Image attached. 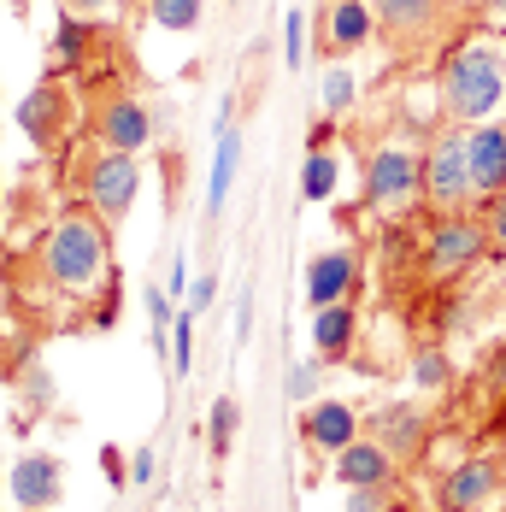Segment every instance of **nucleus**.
I'll list each match as a JSON object with an SVG mask.
<instances>
[{
  "label": "nucleus",
  "instance_id": "1",
  "mask_svg": "<svg viewBox=\"0 0 506 512\" xmlns=\"http://www.w3.org/2000/svg\"><path fill=\"white\" fill-rule=\"evenodd\" d=\"M436 106H442V118L448 124H489L495 112L506 106V48L501 36H483V30H471V36H459L448 59H442V71H436Z\"/></svg>",
  "mask_w": 506,
  "mask_h": 512
},
{
  "label": "nucleus",
  "instance_id": "2",
  "mask_svg": "<svg viewBox=\"0 0 506 512\" xmlns=\"http://www.w3.org/2000/svg\"><path fill=\"white\" fill-rule=\"evenodd\" d=\"M106 259H112V242H106V224L95 212H65L42 242V283L59 289V295H95L106 277Z\"/></svg>",
  "mask_w": 506,
  "mask_h": 512
},
{
  "label": "nucleus",
  "instance_id": "3",
  "mask_svg": "<svg viewBox=\"0 0 506 512\" xmlns=\"http://www.w3.org/2000/svg\"><path fill=\"white\" fill-rule=\"evenodd\" d=\"M365 206L371 212H406L412 201H424V154H412L401 142H383L365 154Z\"/></svg>",
  "mask_w": 506,
  "mask_h": 512
},
{
  "label": "nucleus",
  "instance_id": "4",
  "mask_svg": "<svg viewBox=\"0 0 506 512\" xmlns=\"http://www.w3.org/2000/svg\"><path fill=\"white\" fill-rule=\"evenodd\" d=\"M489 248H495L489 242V218H477V212H442L424 230V265H430V277H465Z\"/></svg>",
  "mask_w": 506,
  "mask_h": 512
},
{
  "label": "nucleus",
  "instance_id": "5",
  "mask_svg": "<svg viewBox=\"0 0 506 512\" xmlns=\"http://www.w3.org/2000/svg\"><path fill=\"white\" fill-rule=\"evenodd\" d=\"M424 206L430 218L442 212H471V159H465V130H442L424 148Z\"/></svg>",
  "mask_w": 506,
  "mask_h": 512
},
{
  "label": "nucleus",
  "instance_id": "6",
  "mask_svg": "<svg viewBox=\"0 0 506 512\" xmlns=\"http://www.w3.org/2000/svg\"><path fill=\"white\" fill-rule=\"evenodd\" d=\"M136 189H142V165H136V154L101 148V154L83 165V206H89L101 224H124L130 206H136Z\"/></svg>",
  "mask_w": 506,
  "mask_h": 512
},
{
  "label": "nucleus",
  "instance_id": "7",
  "mask_svg": "<svg viewBox=\"0 0 506 512\" xmlns=\"http://www.w3.org/2000/svg\"><path fill=\"white\" fill-rule=\"evenodd\" d=\"M89 130H95V142H101V148H118V154H142V148L153 142V130H159V112H153L142 95H130V89H112V95L95 106Z\"/></svg>",
  "mask_w": 506,
  "mask_h": 512
},
{
  "label": "nucleus",
  "instance_id": "8",
  "mask_svg": "<svg viewBox=\"0 0 506 512\" xmlns=\"http://www.w3.org/2000/svg\"><path fill=\"white\" fill-rule=\"evenodd\" d=\"M465 159H471V206H489L506 195V118L471 124L465 130Z\"/></svg>",
  "mask_w": 506,
  "mask_h": 512
},
{
  "label": "nucleus",
  "instance_id": "9",
  "mask_svg": "<svg viewBox=\"0 0 506 512\" xmlns=\"http://www.w3.org/2000/svg\"><path fill=\"white\" fill-rule=\"evenodd\" d=\"M365 436L383 442V448L406 465V460L424 454V442H430V418H424V407H412V401H389V407H377L371 418H365Z\"/></svg>",
  "mask_w": 506,
  "mask_h": 512
},
{
  "label": "nucleus",
  "instance_id": "10",
  "mask_svg": "<svg viewBox=\"0 0 506 512\" xmlns=\"http://www.w3.org/2000/svg\"><path fill=\"white\" fill-rule=\"evenodd\" d=\"M371 36H377V12H371V0H330V6H324L318 48L330 53L336 65H342V59H354Z\"/></svg>",
  "mask_w": 506,
  "mask_h": 512
},
{
  "label": "nucleus",
  "instance_id": "11",
  "mask_svg": "<svg viewBox=\"0 0 506 512\" xmlns=\"http://www.w3.org/2000/svg\"><path fill=\"white\" fill-rule=\"evenodd\" d=\"M359 289V254L354 248H324V254L306 259V307H336V301H354Z\"/></svg>",
  "mask_w": 506,
  "mask_h": 512
},
{
  "label": "nucleus",
  "instance_id": "12",
  "mask_svg": "<svg viewBox=\"0 0 506 512\" xmlns=\"http://www.w3.org/2000/svg\"><path fill=\"white\" fill-rule=\"evenodd\" d=\"M395 454L371 436H354L342 454H330V477L348 483V489H395Z\"/></svg>",
  "mask_w": 506,
  "mask_h": 512
},
{
  "label": "nucleus",
  "instance_id": "13",
  "mask_svg": "<svg viewBox=\"0 0 506 512\" xmlns=\"http://www.w3.org/2000/svg\"><path fill=\"white\" fill-rule=\"evenodd\" d=\"M354 436H365V418L348 401H312V407H301V442L312 454H342Z\"/></svg>",
  "mask_w": 506,
  "mask_h": 512
},
{
  "label": "nucleus",
  "instance_id": "14",
  "mask_svg": "<svg viewBox=\"0 0 506 512\" xmlns=\"http://www.w3.org/2000/svg\"><path fill=\"white\" fill-rule=\"evenodd\" d=\"M371 12H377V30L406 48V42L436 36V24L448 18V0H371Z\"/></svg>",
  "mask_w": 506,
  "mask_h": 512
},
{
  "label": "nucleus",
  "instance_id": "15",
  "mask_svg": "<svg viewBox=\"0 0 506 512\" xmlns=\"http://www.w3.org/2000/svg\"><path fill=\"white\" fill-rule=\"evenodd\" d=\"M501 489V465L495 460H459L448 477H442V512H483Z\"/></svg>",
  "mask_w": 506,
  "mask_h": 512
},
{
  "label": "nucleus",
  "instance_id": "16",
  "mask_svg": "<svg viewBox=\"0 0 506 512\" xmlns=\"http://www.w3.org/2000/svg\"><path fill=\"white\" fill-rule=\"evenodd\" d=\"M59 495H65V471H59L53 454H24V460L12 465V501L24 512L59 507Z\"/></svg>",
  "mask_w": 506,
  "mask_h": 512
},
{
  "label": "nucleus",
  "instance_id": "17",
  "mask_svg": "<svg viewBox=\"0 0 506 512\" xmlns=\"http://www.w3.org/2000/svg\"><path fill=\"white\" fill-rule=\"evenodd\" d=\"M359 342V307L354 301H336V307L312 312V354L318 359H348Z\"/></svg>",
  "mask_w": 506,
  "mask_h": 512
},
{
  "label": "nucleus",
  "instance_id": "18",
  "mask_svg": "<svg viewBox=\"0 0 506 512\" xmlns=\"http://www.w3.org/2000/svg\"><path fill=\"white\" fill-rule=\"evenodd\" d=\"M236 171H242V130H236L230 112H224V124H218V154H212V177H206V218L224 212L230 189H236Z\"/></svg>",
  "mask_w": 506,
  "mask_h": 512
},
{
  "label": "nucleus",
  "instance_id": "19",
  "mask_svg": "<svg viewBox=\"0 0 506 512\" xmlns=\"http://www.w3.org/2000/svg\"><path fill=\"white\" fill-rule=\"evenodd\" d=\"M18 124H24V136L36 142V148H53L59 142V124H65V95L42 83V89H30L24 106H18Z\"/></svg>",
  "mask_w": 506,
  "mask_h": 512
},
{
  "label": "nucleus",
  "instance_id": "20",
  "mask_svg": "<svg viewBox=\"0 0 506 512\" xmlns=\"http://www.w3.org/2000/svg\"><path fill=\"white\" fill-rule=\"evenodd\" d=\"M336 177H342L336 154H330V148H312L306 165H301V195L306 201H330V195H336Z\"/></svg>",
  "mask_w": 506,
  "mask_h": 512
},
{
  "label": "nucleus",
  "instance_id": "21",
  "mask_svg": "<svg viewBox=\"0 0 506 512\" xmlns=\"http://www.w3.org/2000/svg\"><path fill=\"white\" fill-rule=\"evenodd\" d=\"M83 48H89V24H83L77 12H65V6H59V30H53V71L77 65Z\"/></svg>",
  "mask_w": 506,
  "mask_h": 512
},
{
  "label": "nucleus",
  "instance_id": "22",
  "mask_svg": "<svg viewBox=\"0 0 506 512\" xmlns=\"http://www.w3.org/2000/svg\"><path fill=\"white\" fill-rule=\"evenodd\" d=\"M236 424H242V407L230 401V395H218L212 412H206V442H212V454L224 460L230 454V442H236Z\"/></svg>",
  "mask_w": 506,
  "mask_h": 512
},
{
  "label": "nucleus",
  "instance_id": "23",
  "mask_svg": "<svg viewBox=\"0 0 506 512\" xmlns=\"http://www.w3.org/2000/svg\"><path fill=\"white\" fill-rule=\"evenodd\" d=\"M148 18L159 30H195L206 18V0H148Z\"/></svg>",
  "mask_w": 506,
  "mask_h": 512
},
{
  "label": "nucleus",
  "instance_id": "24",
  "mask_svg": "<svg viewBox=\"0 0 506 512\" xmlns=\"http://www.w3.org/2000/svg\"><path fill=\"white\" fill-rule=\"evenodd\" d=\"M354 101H359V77L348 71V65H336V71L324 77V112L342 118V112H354Z\"/></svg>",
  "mask_w": 506,
  "mask_h": 512
},
{
  "label": "nucleus",
  "instance_id": "25",
  "mask_svg": "<svg viewBox=\"0 0 506 512\" xmlns=\"http://www.w3.org/2000/svg\"><path fill=\"white\" fill-rule=\"evenodd\" d=\"M454 377V365H448V354H436V348H424V354L412 359V383L418 389H442Z\"/></svg>",
  "mask_w": 506,
  "mask_h": 512
},
{
  "label": "nucleus",
  "instance_id": "26",
  "mask_svg": "<svg viewBox=\"0 0 506 512\" xmlns=\"http://www.w3.org/2000/svg\"><path fill=\"white\" fill-rule=\"evenodd\" d=\"M283 389H289V401H295V407H312V389H318V359H295Z\"/></svg>",
  "mask_w": 506,
  "mask_h": 512
},
{
  "label": "nucleus",
  "instance_id": "27",
  "mask_svg": "<svg viewBox=\"0 0 506 512\" xmlns=\"http://www.w3.org/2000/svg\"><path fill=\"white\" fill-rule=\"evenodd\" d=\"M283 59H289V71L306 65V12H289L283 18Z\"/></svg>",
  "mask_w": 506,
  "mask_h": 512
},
{
  "label": "nucleus",
  "instance_id": "28",
  "mask_svg": "<svg viewBox=\"0 0 506 512\" xmlns=\"http://www.w3.org/2000/svg\"><path fill=\"white\" fill-rule=\"evenodd\" d=\"M171 342H177V377H189V359H195V312H177L171 318Z\"/></svg>",
  "mask_w": 506,
  "mask_h": 512
},
{
  "label": "nucleus",
  "instance_id": "29",
  "mask_svg": "<svg viewBox=\"0 0 506 512\" xmlns=\"http://www.w3.org/2000/svg\"><path fill=\"white\" fill-rule=\"evenodd\" d=\"M142 301H148L153 348H165V330H171V295H165V289H159V283H153V289H148V295H142Z\"/></svg>",
  "mask_w": 506,
  "mask_h": 512
},
{
  "label": "nucleus",
  "instance_id": "30",
  "mask_svg": "<svg viewBox=\"0 0 506 512\" xmlns=\"http://www.w3.org/2000/svg\"><path fill=\"white\" fill-rule=\"evenodd\" d=\"M348 512H389V489H348Z\"/></svg>",
  "mask_w": 506,
  "mask_h": 512
},
{
  "label": "nucleus",
  "instance_id": "31",
  "mask_svg": "<svg viewBox=\"0 0 506 512\" xmlns=\"http://www.w3.org/2000/svg\"><path fill=\"white\" fill-rule=\"evenodd\" d=\"M218 301V271H206V277H195V289H189V312H206Z\"/></svg>",
  "mask_w": 506,
  "mask_h": 512
},
{
  "label": "nucleus",
  "instance_id": "32",
  "mask_svg": "<svg viewBox=\"0 0 506 512\" xmlns=\"http://www.w3.org/2000/svg\"><path fill=\"white\" fill-rule=\"evenodd\" d=\"M489 242H495V254L506 259V195L501 201H489Z\"/></svg>",
  "mask_w": 506,
  "mask_h": 512
},
{
  "label": "nucleus",
  "instance_id": "33",
  "mask_svg": "<svg viewBox=\"0 0 506 512\" xmlns=\"http://www.w3.org/2000/svg\"><path fill=\"white\" fill-rule=\"evenodd\" d=\"M65 12H77V18H101V12H118L124 0H59Z\"/></svg>",
  "mask_w": 506,
  "mask_h": 512
},
{
  "label": "nucleus",
  "instance_id": "34",
  "mask_svg": "<svg viewBox=\"0 0 506 512\" xmlns=\"http://www.w3.org/2000/svg\"><path fill=\"white\" fill-rule=\"evenodd\" d=\"M153 448H136V460H130V483H153Z\"/></svg>",
  "mask_w": 506,
  "mask_h": 512
},
{
  "label": "nucleus",
  "instance_id": "35",
  "mask_svg": "<svg viewBox=\"0 0 506 512\" xmlns=\"http://www.w3.org/2000/svg\"><path fill=\"white\" fill-rule=\"evenodd\" d=\"M30 395H36V407H48V401H53V383H48V371H42V365L30 371Z\"/></svg>",
  "mask_w": 506,
  "mask_h": 512
},
{
  "label": "nucleus",
  "instance_id": "36",
  "mask_svg": "<svg viewBox=\"0 0 506 512\" xmlns=\"http://www.w3.org/2000/svg\"><path fill=\"white\" fill-rule=\"evenodd\" d=\"M253 330V289H242V301H236V336H248Z\"/></svg>",
  "mask_w": 506,
  "mask_h": 512
},
{
  "label": "nucleus",
  "instance_id": "37",
  "mask_svg": "<svg viewBox=\"0 0 506 512\" xmlns=\"http://www.w3.org/2000/svg\"><path fill=\"white\" fill-rule=\"evenodd\" d=\"M489 12H501V18H506V0H489Z\"/></svg>",
  "mask_w": 506,
  "mask_h": 512
}]
</instances>
